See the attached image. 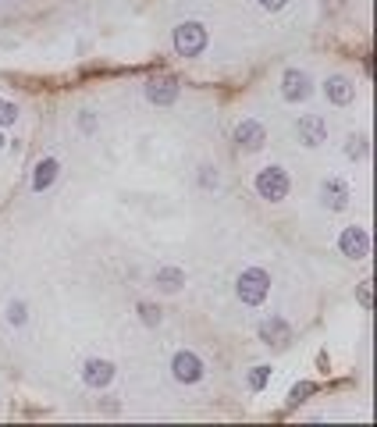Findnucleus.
<instances>
[{
	"label": "nucleus",
	"instance_id": "nucleus-1",
	"mask_svg": "<svg viewBox=\"0 0 377 427\" xmlns=\"http://www.w3.org/2000/svg\"><path fill=\"white\" fill-rule=\"evenodd\" d=\"M235 292H239V299L246 303V307H260V303L267 299V292H271V278H267V271H260V267L242 271V274H239Z\"/></svg>",
	"mask_w": 377,
	"mask_h": 427
},
{
	"label": "nucleus",
	"instance_id": "nucleus-2",
	"mask_svg": "<svg viewBox=\"0 0 377 427\" xmlns=\"http://www.w3.org/2000/svg\"><path fill=\"white\" fill-rule=\"evenodd\" d=\"M203 47H207V29L200 22H182L175 29V50L182 57H196L203 54Z\"/></svg>",
	"mask_w": 377,
	"mask_h": 427
},
{
	"label": "nucleus",
	"instance_id": "nucleus-3",
	"mask_svg": "<svg viewBox=\"0 0 377 427\" xmlns=\"http://www.w3.org/2000/svg\"><path fill=\"white\" fill-rule=\"evenodd\" d=\"M257 193H260L264 200H271V203L285 200V196H289V175L281 171V168H264V171L257 175Z\"/></svg>",
	"mask_w": 377,
	"mask_h": 427
},
{
	"label": "nucleus",
	"instance_id": "nucleus-4",
	"mask_svg": "<svg viewBox=\"0 0 377 427\" xmlns=\"http://www.w3.org/2000/svg\"><path fill=\"white\" fill-rule=\"evenodd\" d=\"M171 371H175V378H178L182 385H193V381L203 378V363H200L196 353L182 349V353H175V360H171Z\"/></svg>",
	"mask_w": 377,
	"mask_h": 427
},
{
	"label": "nucleus",
	"instance_id": "nucleus-5",
	"mask_svg": "<svg viewBox=\"0 0 377 427\" xmlns=\"http://www.w3.org/2000/svg\"><path fill=\"white\" fill-rule=\"evenodd\" d=\"M338 246H342L345 257L363 260V257L370 253V235H367V228H345L342 239H338Z\"/></svg>",
	"mask_w": 377,
	"mask_h": 427
},
{
	"label": "nucleus",
	"instance_id": "nucleus-6",
	"mask_svg": "<svg viewBox=\"0 0 377 427\" xmlns=\"http://www.w3.org/2000/svg\"><path fill=\"white\" fill-rule=\"evenodd\" d=\"M296 132H299V139L306 146H321L328 139V125H324V118H317V114H303L296 121Z\"/></svg>",
	"mask_w": 377,
	"mask_h": 427
},
{
	"label": "nucleus",
	"instance_id": "nucleus-7",
	"mask_svg": "<svg viewBox=\"0 0 377 427\" xmlns=\"http://www.w3.org/2000/svg\"><path fill=\"white\" fill-rule=\"evenodd\" d=\"M235 143H239L242 150H260V146L267 143V129L260 125V121L246 118V121H239V129H235Z\"/></svg>",
	"mask_w": 377,
	"mask_h": 427
},
{
	"label": "nucleus",
	"instance_id": "nucleus-8",
	"mask_svg": "<svg viewBox=\"0 0 377 427\" xmlns=\"http://www.w3.org/2000/svg\"><path fill=\"white\" fill-rule=\"evenodd\" d=\"M321 200L328 210H345V203H349V186H345L342 178H328L321 186Z\"/></svg>",
	"mask_w": 377,
	"mask_h": 427
},
{
	"label": "nucleus",
	"instance_id": "nucleus-9",
	"mask_svg": "<svg viewBox=\"0 0 377 427\" xmlns=\"http://www.w3.org/2000/svg\"><path fill=\"white\" fill-rule=\"evenodd\" d=\"M82 378H86L89 388H104V385L114 378V363H107V360H89L86 371H82Z\"/></svg>",
	"mask_w": 377,
	"mask_h": 427
},
{
	"label": "nucleus",
	"instance_id": "nucleus-10",
	"mask_svg": "<svg viewBox=\"0 0 377 427\" xmlns=\"http://www.w3.org/2000/svg\"><path fill=\"white\" fill-rule=\"evenodd\" d=\"M281 93H285V100H306L313 89H310V79L303 72H285V86H281Z\"/></svg>",
	"mask_w": 377,
	"mask_h": 427
},
{
	"label": "nucleus",
	"instance_id": "nucleus-11",
	"mask_svg": "<svg viewBox=\"0 0 377 427\" xmlns=\"http://www.w3.org/2000/svg\"><path fill=\"white\" fill-rule=\"evenodd\" d=\"M324 93L331 97V104H338V107H345V104H353V97H356V89H353V82H349V79H342V75H335V79H328V86H324Z\"/></svg>",
	"mask_w": 377,
	"mask_h": 427
},
{
	"label": "nucleus",
	"instance_id": "nucleus-12",
	"mask_svg": "<svg viewBox=\"0 0 377 427\" xmlns=\"http://www.w3.org/2000/svg\"><path fill=\"white\" fill-rule=\"evenodd\" d=\"M260 339L271 342V346H285V342H289V324L281 321V317L264 321V324H260Z\"/></svg>",
	"mask_w": 377,
	"mask_h": 427
},
{
	"label": "nucleus",
	"instance_id": "nucleus-13",
	"mask_svg": "<svg viewBox=\"0 0 377 427\" xmlns=\"http://www.w3.org/2000/svg\"><path fill=\"white\" fill-rule=\"evenodd\" d=\"M146 97H150L153 104H175V100H178V86H175L171 79L150 82V86H146Z\"/></svg>",
	"mask_w": 377,
	"mask_h": 427
},
{
	"label": "nucleus",
	"instance_id": "nucleus-14",
	"mask_svg": "<svg viewBox=\"0 0 377 427\" xmlns=\"http://www.w3.org/2000/svg\"><path fill=\"white\" fill-rule=\"evenodd\" d=\"M57 171H61V164L57 161H43L40 168H36V178H33V189L40 193V189H47L50 186V182L57 178Z\"/></svg>",
	"mask_w": 377,
	"mask_h": 427
},
{
	"label": "nucleus",
	"instance_id": "nucleus-15",
	"mask_svg": "<svg viewBox=\"0 0 377 427\" xmlns=\"http://www.w3.org/2000/svg\"><path fill=\"white\" fill-rule=\"evenodd\" d=\"M157 285H161V289H178L182 285V271H175V267H164L161 274H157Z\"/></svg>",
	"mask_w": 377,
	"mask_h": 427
},
{
	"label": "nucleus",
	"instance_id": "nucleus-16",
	"mask_svg": "<svg viewBox=\"0 0 377 427\" xmlns=\"http://www.w3.org/2000/svg\"><path fill=\"white\" fill-rule=\"evenodd\" d=\"M267 381H271V367H253V374H249V388L260 392Z\"/></svg>",
	"mask_w": 377,
	"mask_h": 427
},
{
	"label": "nucleus",
	"instance_id": "nucleus-17",
	"mask_svg": "<svg viewBox=\"0 0 377 427\" xmlns=\"http://www.w3.org/2000/svg\"><path fill=\"white\" fill-rule=\"evenodd\" d=\"M18 121V107L8 104V100H0V125H15Z\"/></svg>",
	"mask_w": 377,
	"mask_h": 427
},
{
	"label": "nucleus",
	"instance_id": "nucleus-18",
	"mask_svg": "<svg viewBox=\"0 0 377 427\" xmlns=\"http://www.w3.org/2000/svg\"><path fill=\"white\" fill-rule=\"evenodd\" d=\"M257 4H260L264 11H281V8L289 4V0H257Z\"/></svg>",
	"mask_w": 377,
	"mask_h": 427
},
{
	"label": "nucleus",
	"instance_id": "nucleus-19",
	"mask_svg": "<svg viewBox=\"0 0 377 427\" xmlns=\"http://www.w3.org/2000/svg\"><path fill=\"white\" fill-rule=\"evenodd\" d=\"M313 392H317V388H313V385H299V388H292V403H299L303 395H313Z\"/></svg>",
	"mask_w": 377,
	"mask_h": 427
},
{
	"label": "nucleus",
	"instance_id": "nucleus-20",
	"mask_svg": "<svg viewBox=\"0 0 377 427\" xmlns=\"http://www.w3.org/2000/svg\"><path fill=\"white\" fill-rule=\"evenodd\" d=\"M8 317H11L15 324H22V321H25V307H22V303H15V307L8 310Z\"/></svg>",
	"mask_w": 377,
	"mask_h": 427
},
{
	"label": "nucleus",
	"instance_id": "nucleus-21",
	"mask_svg": "<svg viewBox=\"0 0 377 427\" xmlns=\"http://www.w3.org/2000/svg\"><path fill=\"white\" fill-rule=\"evenodd\" d=\"M139 314H143V321H146V324H157V321H161V317H157V310H153V307H146V303L139 307Z\"/></svg>",
	"mask_w": 377,
	"mask_h": 427
},
{
	"label": "nucleus",
	"instance_id": "nucleus-22",
	"mask_svg": "<svg viewBox=\"0 0 377 427\" xmlns=\"http://www.w3.org/2000/svg\"><path fill=\"white\" fill-rule=\"evenodd\" d=\"M363 139H349V157H363Z\"/></svg>",
	"mask_w": 377,
	"mask_h": 427
},
{
	"label": "nucleus",
	"instance_id": "nucleus-23",
	"mask_svg": "<svg viewBox=\"0 0 377 427\" xmlns=\"http://www.w3.org/2000/svg\"><path fill=\"white\" fill-rule=\"evenodd\" d=\"M360 303H363V307H370V282L360 285Z\"/></svg>",
	"mask_w": 377,
	"mask_h": 427
},
{
	"label": "nucleus",
	"instance_id": "nucleus-24",
	"mask_svg": "<svg viewBox=\"0 0 377 427\" xmlns=\"http://www.w3.org/2000/svg\"><path fill=\"white\" fill-rule=\"evenodd\" d=\"M0 146H4V136H0Z\"/></svg>",
	"mask_w": 377,
	"mask_h": 427
}]
</instances>
